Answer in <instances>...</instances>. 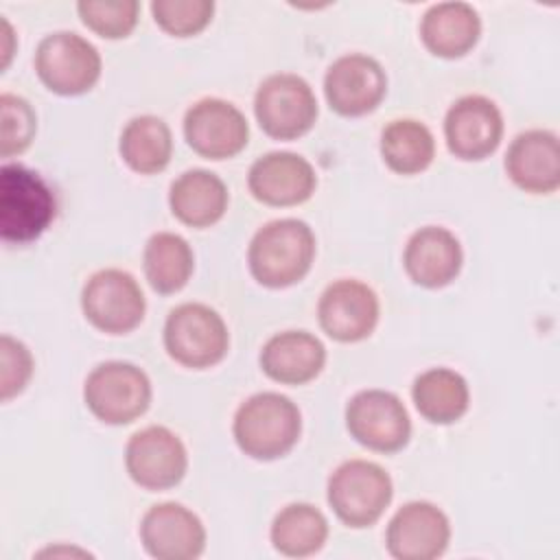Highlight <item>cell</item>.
Returning a JSON list of instances; mask_svg holds the SVG:
<instances>
[{
    "label": "cell",
    "instance_id": "20",
    "mask_svg": "<svg viewBox=\"0 0 560 560\" xmlns=\"http://www.w3.org/2000/svg\"><path fill=\"white\" fill-rule=\"evenodd\" d=\"M462 245L453 232L440 225H427L411 234L405 245L402 265L407 276L424 289L451 284L462 269Z\"/></svg>",
    "mask_w": 560,
    "mask_h": 560
},
{
    "label": "cell",
    "instance_id": "25",
    "mask_svg": "<svg viewBox=\"0 0 560 560\" xmlns=\"http://www.w3.org/2000/svg\"><path fill=\"white\" fill-rule=\"evenodd\" d=\"M125 164L140 173L153 175L168 166L173 153V136L168 125L158 116H136L127 122L118 142Z\"/></svg>",
    "mask_w": 560,
    "mask_h": 560
},
{
    "label": "cell",
    "instance_id": "13",
    "mask_svg": "<svg viewBox=\"0 0 560 560\" xmlns=\"http://www.w3.org/2000/svg\"><path fill=\"white\" fill-rule=\"evenodd\" d=\"M444 138L455 158L468 162L483 160L501 144L503 116L486 96H462L446 112Z\"/></svg>",
    "mask_w": 560,
    "mask_h": 560
},
{
    "label": "cell",
    "instance_id": "2",
    "mask_svg": "<svg viewBox=\"0 0 560 560\" xmlns=\"http://www.w3.org/2000/svg\"><path fill=\"white\" fill-rule=\"evenodd\" d=\"M234 440L254 459H278L287 455L302 431L298 405L276 392L249 396L234 416Z\"/></svg>",
    "mask_w": 560,
    "mask_h": 560
},
{
    "label": "cell",
    "instance_id": "26",
    "mask_svg": "<svg viewBox=\"0 0 560 560\" xmlns=\"http://www.w3.org/2000/svg\"><path fill=\"white\" fill-rule=\"evenodd\" d=\"M195 269V256L186 238L158 232L144 245V276L153 291L168 295L186 287Z\"/></svg>",
    "mask_w": 560,
    "mask_h": 560
},
{
    "label": "cell",
    "instance_id": "16",
    "mask_svg": "<svg viewBox=\"0 0 560 560\" xmlns=\"http://www.w3.org/2000/svg\"><path fill=\"white\" fill-rule=\"evenodd\" d=\"M317 317L328 337L354 343L372 335L378 322V298L359 280H337L322 293Z\"/></svg>",
    "mask_w": 560,
    "mask_h": 560
},
{
    "label": "cell",
    "instance_id": "29",
    "mask_svg": "<svg viewBox=\"0 0 560 560\" xmlns=\"http://www.w3.org/2000/svg\"><path fill=\"white\" fill-rule=\"evenodd\" d=\"M81 22L105 39L127 37L138 24L136 0H83L77 4Z\"/></svg>",
    "mask_w": 560,
    "mask_h": 560
},
{
    "label": "cell",
    "instance_id": "8",
    "mask_svg": "<svg viewBox=\"0 0 560 560\" xmlns=\"http://www.w3.org/2000/svg\"><path fill=\"white\" fill-rule=\"evenodd\" d=\"M35 70L50 92L77 96L92 90L98 81L101 55L85 37L59 31L39 42Z\"/></svg>",
    "mask_w": 560,
    "mask_h": 560
},
{
    "label": "cell",
    "instance_id": "4",
    "mask_svg": "<svg viewBox=\"0 0 560 560\" xmlns=\"http://www.w3.org/2000/svg\"><path fill=\"white\" fill-rule=\"evenodd\" d=\"M230 346L225 322L206 304L186 302L164 324V348L184 368L203 370L219 363Z\"/></svg>",
    "mask_w": 560,
    "mask_h": 560
},
{
    "label": "cell",
    "instance_id": "21",
    "mask_svg": "<svg viewBox=\"0 0 560 560\" xmlns=\"http://www.w3.org/2000/svg\"><path fill=\"white\" fill-rule=\"evenodd\" d=\"M324 363V343L306 330L278 332L260 350L262 372L282 385H304L313 381Z\"/></svg>",
    "mask_w": 560,
    "mask_h": 560
},
{
    "label": "cell",
    "instance_id": "19",
    "mask_svg": "<svg viewBox=\"0 0 560 560\" xmlns=\"http://www.w3.org/2000/svg\"><path fill=\"white\" fill-rule=\"evenodd\" d=\"M505 171L525 192L549 195L560 186V142L553 131L529 129L518 133L508 153Z\"/></svg>",
    "mask_w": 560,
    "mask_h": 560
},
{
    "label": "cell",
    "instance_id": "6",
    "mask_svg": "<svg viewBox=\"0 0 560 560\" xmlns=\"http://www.w3.org/2000/svg\"><path fill=\"white\" fill-rule=\"evenodd\" d=\"M83 400L101 422L129 424L149 409L151 383L133 363L107 361L88 374Z\"/></svg>",
    "mask_w": 560,
    "mask_h": 560
},
{
    "label": "cell",
    "instance_id": "30",
    "mask_svg": "<svg viewBox=\"0 0 560 560\" xmlns=\"http://www.w3.org/2000/svg\"><path fill=\"white\" fill-rule=\"evenodd\" d=\"M155 24L173 37H190L201 33L214 13L210 0H155L151 2Z\"/></svg>",
    "mask_w": 560,
    "mask_h": 560
},
{
    "label": "cell",
    "instance_id": "12",
    "mask_svg": "<svg viewBox=\"0 0 560 560\" xmlns=\"http://www.w3.org/2000/svg\"><path fill=\"white\" fill-rule=\"evenodd\" d=\"M188 147L208 160H228L247 147L249 127L238 107L223 98H201L184 116Z\"/></svg>",
    "mask_w": 560,
    "mask_h": 560
},
{
    "label": "cell",
    "instance_id": "27",
    "mask_svg": "<svg viewBox=\"0 0 560 560\" xmlns=\"http://www.w3.org/2000/svg\"><path fill=\"white\" fill-rule=\"evenodd\" d=\"M328 538L326 516L311 503H291L282 508L271 523L273 549L289 558L313 556Z\"/></svg>",
    "mask_w": 560,
    "mask_h": 560
},
{
    "label": "cell",
    "instance_id": "10",
    "mask_svg": "<svg viewBox=\"0 0 560 560\" xmlns=\"http://www.w3.org/2000/svg\"><path fill=\"white\" fill-rule=\"evenodd\" d=\"M346 427L359 444L378 453L400 451L411 435L402 400L385 389L354 394L346 407Z\"/></svg>",
    "mask_w": 560,
    "mask_h": 560
},
{
    "label": "cell",
    "instance_id": "3",
    "mask_svg": "<svg viewBox=\"0 0 560 560\" xmlns=\"http://www.w3.org/2000/svg\"><path fill=\"white\" fill-rule=\"evenodd\" d=\"M50 186L24 164H4L0 171V236L24 245L44 234L55 219Z\"/></svg>",
    "mask_w": 560,
    "mask_h": 560
},
{
    "label": "cell",
    "instance_id": "9",
    "mask_svg": "<svg viewBox=\"0 0 560 560\" xmlns=\"http://www.w3.org/2000/svg\"><path fill=\"white\" fill-rule=\"evenodd\" d=\"M85 319L107 335H125L144 317V295L136 278L122 269H101L83 284Z\"/></svg>",
    "mask_w": 560,
    "mask_h": 560
},
{
    "label": "cell",
    "instance_id": "17",
    "mask_svg": "<svg viewBox=\"0 0 560 560\" xmlns=\"http://www.w3.org/2000/svg\"><path fill=\"white\" fill-rule=\"evenodd\" d=\"M140 540L158 560H192L206 547V529L197 514L179 503H160L147 510Z\"/></svg>",
    "mask_w": 560,
    "mask_h": 560
},
{
    "label": "cell",
    "instance_id": "23",
    "mask_svg": "<svg viewBox=\"0 0 560 560\" xmlns=\"http://www.w3.org/2000/svg\"><path fill=\"white\" fill-rule=\"evenodd\" d=\"M168 206L184 225L210 228L228 210V188L214 173L192 168L171 184Z\"/></svg>",
    "mask_w": 560,
    "mask_h": 560
},
{
    "label": "cell",
    "instance_id": "31",
    "mask_svg": "<svg viewBox=\"0 0 560 560\" xmlns=\"http://www.w3.org/2000/svg\"><path fill=\"white\" fill-rule=\"evenodd\" d=\"M37 129V118L33 107L15 96L2 94L0 96V153L2 158H11L22 153Z\"/></svg>",
    "mask_w": 560,
    "mask_h": 560
},
{
    "label": "cell",
    "instance_id": "14",
    "mask_svg": "<svg viewBox=\"0 0 560 560\" xmlns=\"http://www.w3.org/2000/svg\"><path fill=\"white\" fill-rule=\"evenodd\" d=\"M387 92V77L381 63L368 55L339 57L324 77V94L341 116H363L378 107Z\"/></svg>",
    "mask_w": 560,
    "mask_h": 560
},
{
    "label": "cell",
    "instance_id": "15",
    "mask_svg": "<svg viewBox=\"0 0 560 560\" xmlns=\"http://www.w3.org/2000/svg\"><path fill=\"white\" fill-rule=\"evenodd\" d=\"M448 538L446 514L429 501H411L392 516L385 542L398 560H433L444 553Z\"/></svg>",
    "mask_w": 560,
    "mask_h": 560
},
{
    "label": "cell",
    "instance_id": "18",
    "mask_svg": "<svg viewBox=\"0 0 560 560\" xmlns=\"http://www.w3.org/2000/svg\"><path fill=\"white\" fill-rule=\"evenodd\" d=\"M313 166L298 153L271 151L258 158L247 175L249 192L267 206H298L315 190Z\"/></svg>",
    "mask_w": 560,
    "mask_h": 560
},
{
    "label": "cell",
    "instance_id": "11",
    "mask_svg": "<svg viewBox=\"0 0 560 560\" xmlns=\"http://www.w3.org/2000/svg\"><path fill=\"white\" fill-rule=\"evenodd\" d=\"M125 466L140 488L166 490L184 479L188 455L184 442L171 429L153 424L129 438Z\"/></svg>",
    "mask_w": 560,
    "mask_h": 560
},
{
    "label": "cell",
    "instance_id": "22",
    "mask_svg": "<svg viewBox=\"0 0 560 560\" xmlns=\"http://www.w3.org/2000/svg\"><path fill=\"white\" fill-rule=\"evenodd\" d=\"M481 35L479 13L466 2L433 4L422 22L420 37L424 46L444 59H457L470 52Z\"/></svg>",
    "mask_w": 560,
    "mask_h": 560
},
{
    "label": "cell",
    "instance_id": "7",
    "mask_svg": "<svg viewBox=\"0 0 560 560\" xmlns=\"http://www.w3.org/2000/svg\"><path fill=\"white\" fill-rule=\"evenodd\" d=\"M254 114L267 136L276 140H295L315 125L317 98L302 77L280 72L267 77L258 85Z\"/></svg>",
    "mask_w": 560,
    "mask_h": 560
},
{
    "label": "cell",
    "instance_id": "32",
    "mask_svg": "<svg viewBox=\"0 0 560 560\" xmlns=\"http://www.w3.org/2000/svg\"><path fill=\"white\" fill-rule=\"evenodd\" d=\"M0 361H2V376H0L2 400H9L26 387V383L33 374V357L22 341H18L9 335H2Z\"/></svg>",
    "mask_w": 560,
    "mask_h": 560
},
{
    "label": "cell",
    "instance_id": "33",
    "mask_svg": "<svg viewBox=\"0 0 560 560\" xmlns=\"http://www.w3.org/2000/svg\"><path fill=\"white\" fill-rule=\"evenodd\" d=\"M57 553H79V556H90L88 551H81V549H72V547H70V549H68V547H66V549H63V547H55V549L50 547V549H44L39 556H57Z\"/></svg>",
    "mask_w": 560,
    "mask_h": 560
},
{
    "label": "cell",
    "instance_id": "1",
    "mask_svg": "<svg viewBox=\"0 0 560 560\" xmlns=\"http://www.w3.org/2000/svg\"><path fill=\"white\" fill-rule=\"evenodd\" d=\"M315 258V234L300 219H276L262 225L247 249L252 276L269 289L300 282Z\"/></svg>",
    "mask_w": 560,
    "mask_h": 560
},
{
    "label": "cell",
    "instance_id": "28",
    "mask_svg": "<svg viewBox=\"0 0 560 560\" xmlns=\"http://www.w3.org/2000/svg\"><path fill=\"white\" fill-rule=\"evenodd\" d=\"M381 155L394 173L416 175L433 162V133L427 125L411 118L392 120L381 136Z\"/></svg>",
    "mask_w": 560,
    "mask_h": 560
},
{
    "label": "cell",
    "instance_id": "5",
    "mask_svg": "<svg viewBox=\"0 0 560 560\" xmlns=\"http://www.w3.org/2000/svg\"><path fill=\"white\" fill-rule=\"evenodd\" d=\"M394 494L389 475L374 462H343L328 479V503L348 527L374 525Z\"/></svg>",
    "mask_w": 560,
    "mask_h": 560
},
{
    "label": "cell",
    "instance_id": "24",
    "mask_svg": "<svg viewBox=\"0 0 560 560\" xmlns=\"http://www.w3.org/2000/svg\"><path fill=\"white\" fill-rule=\"evenodd\" d=\"M413 405L420 416L433 424H451L468 409V383L448 368H431L422 372L411 387Z\"/></svg>",
    "mask_w": 560,
    "mask_h": 560
}]
</instances>
